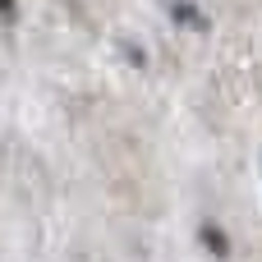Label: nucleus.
<instances>
[{
    "mask_svg": "<svg viewBox=\"0 0 262 262\" xmlns=\"http://www.w3.org/2000/svg\"><path fill=\"white\" fill-rule=\"evenodd\" d=\"M18 18V5L14 0H0V23H14Z\"/></svg>",
    "mask_w": 262,
    "mask_h": 262,
    "instance_id": "obj_3",
    "label": "nucleus"
},
{
    "mask_svg": "<svg viewBox=\"0 0 262 262\" xmlns=\"http://www.w3.org/2000/svg\"><path fill=\"white\" fill-rule=\"evenodd\" d=\"M198 239L207 244V253H216V258H230V239H226V230H216V226H203V230H198Z\"/></svg>",
    "mask_w": 262,
    "mask_h": 262,
    "instance_id": "obj_2",
    "label": "nucleus"
},
{
    "mask_svg": "<svg viewBox=\"0 0 262 262\" xmlns=\"http://www.w3.org/2000/svg\"><path fill=\"white\" fill-rule=\"evenodd\" d=\"M170 9H175V18H180L184 28H193V32H203V28H207V18H203V9H198V5H189V0H175Z\"/></svg>",
    "mask_w": 262,
    "mask_h": 262,
    "instance_id": "obj_1",
    "label": "nucleus"
}]
</instances>
